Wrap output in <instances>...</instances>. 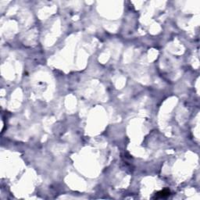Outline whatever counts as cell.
<instances>
[{"mask_svg": "<svg viewBox=\"0 0 200 200\" xmlns=\"http://www.w3.org/2000/svg\"><path fill=\"white\" fill-rule=\"evenodd\" d=\"M169 195H170V192H168V191H162V192H160L158 194H156V198H163L165 195L168 196Z\"/></svg>", "mask_w": 200, "mask_h": 200, "instance_id": "1", "label": "cell"}]
</instances>
